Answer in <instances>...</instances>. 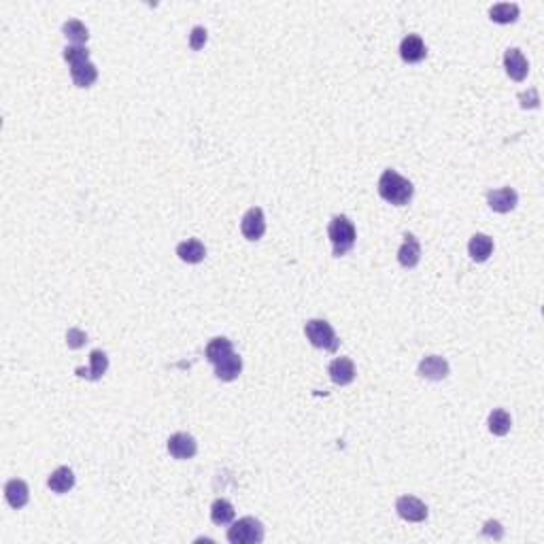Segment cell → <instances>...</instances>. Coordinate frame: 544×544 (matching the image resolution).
I'll return each mask as SVG.
<instances>
[{"mask_svg":"<svg viewBox=\"0 0 544 544\" xmlns=\"http://www.w3.org/2000/svg\"><path fill=\"white\" fill-rule=\"evenodd\" d=\"M62 32L68 41H72V45H83L87 39H90V30L83 21L79 19H68L64 21V26H62Z\"/></svg>","mask_w":544,"mask_h":544,"instance_id":"cb8c5ba5","label":"cell"},{"mask_svg":"<svg viewBox=\"0 0 544 544\" xmlns=\"http://www.w3.org/2000/svg\"><path fill=\"white\" fill-rule=\"evenodd\" d=\"M47 485L54 493H68L72 487H75V474H72L70 468L60 465L58 470H54L52 477L47 479Z\"/></svg>","mask_w":544,"mask_h":544,"instance_id":"ffe728a7","label":"cell"},{"mask_svg":"<svg viewBox=\"0 0 544 544\" xmlns=\"http://www.w3.org/2000/svg\"><path fill=\"white\" fill-rule=\"evenodd\" d=\"M400 56L404 62L408 64H417V62H421L426 56H428V47L423 43V39L419 36V34H408L402 39L400 43Z\"/></svg>","mask_w":544,"mask_h":544,"instance_id":"8fae6325","label":"cell"},{"mask_svg":"<svg viewBox=\"0 0 544 544\" xmlns=\"http://www.w3.org/2000/svg\"><path fill=\"white\" fill-rule=\"evenodd\" d=\"M304 334L311 340L313 347H317V349H324V351H336L338 349L340 340H338L334 328L328 324L326 319H311V321H306Z\"/></svg>","mask_w":544,"mask_h":544,"instance_id":"3957f363","label":"cell"},{"mask_svg":"<svg viewBox=\"0 0 544 544\" xmlns=\"http://www.w3.org/2000/svg\"><path fill=\"white\" fill-rule=\"evenodd\" d=\"M240 232L247 240H260L266 232V217H264V211L260 207H251L242 215V221H240Z\"/></svg>","mask_w":544,"mask_h":544,"instance_id":"5b68a950","label":"cell"},{"mask_svg":"<svg viewBox=\"0 0 544 544\" xmlns=\"http://www.w3.org/2000/svg\"><path fill=\"white\" fill-rule=\"evenodd\" d=\"M504 68H506V75L512 81H523L527 77V72H530V62L523 56L521 49L512 47L504 54Z\"/></svg>","mask_w":544,"mask_h":544,"instance_id":"ba28073f","label":"cell"},{"mask_svg":"<svg viewBox=\"0 0 544 544\" xmlns=\"http://www.w3.org/2000/svg\"><path fill=\"white\" fill-rule=\"evenodd\" d=\"M107 368H109V357L105 351L101 349H96L90 353V368H77L75 370V375L81 377V379H87V381H98V379H103L105 373H107Z\"/></svg>","mask_w":544,"mask_h":544,"instance_id":"7c38bea8","label":"cell"},{"mask_svg":"<svg viewBox=\"0 0 544 544\" xmlns=\"http://www.w3.org/2000/svg\"><path fill=\"white\" fill-rule=\"evenodd\" d=\"M419 377L428 381H442L449 377V362L440 355H428L419 362Z\"/></svg>","mask_w":544,"mask_h":544,"instance_id":"9c48e42d","label":"cell"},{"mask_svg":"<svg viewBox=\"0 0 544 544\" xmlns=\"http://www.w3.org/2000/svg\"><path fill=\"white\" fill-rule=\"evenodd\" d=\"M519 101H521L523 109H536L538 103H540V98H538L536 90H530V94H519Z\"/></svg>","mask_w":544,"mask_h":544,"instance_id":"f1b7e54d","label":"cell"},{"mask_svg":"<svg viewBox=\"0 0 544 544\" xmlns=\"http://www.w3.org/2000/svg\"><path fill=\"white\" fill-rule=\"evenodd\" d=\"M5 498H7V502H9L11 508H15V510L23 508V506L28 504V500H30L28 485L23 483V481H19V479L9 481V483L5 485Z\"/></svg>","mask_w":544,"mask_h":544,"instance_id":"5bb4252c","label":"cell"},{"mask_svg":"<svg viewBox=\"0 0 544 544\" xmlns=\"http://www.w3.org/2000/svg\"><path fill=\"white\" fill-rule=\"evenodd\" d=\"M207 43V30L202 26H196L189 34V47L193 49V52H198V49H202Z\"/></svg>","mask_w":544,"mask_h":544,"instance_id":"83f0119b","label":"cell"},{"mask_svg":"<svg viewBox=\"0 0 544 544\" xmlns=\"http://www.w3.org/2000/svg\"><path fill=\"white\" fill-rule=\"evenodd\" d=\"M70 77L75 81L77 87H92L98 79V68L87 60L81 64H72L70 66Z\"/></svg>","mask_w":544,"mask_h":544,"instance_id":"d6986e66","label":"cell"},{"mask_svg":"<svg viewBox=\"0 0 544 544\" xmlns=\"http://www.w3.org/2000/svg\"><path fill=\"white\" fill-rule=\"evenodd\" d=\"M395 510H398V514L404 519V521H410V523H421L428 519V506L415 496L398 498V502H395Z\"/></svg>","mask_w":544,"mask_h":544,"instance_id":"8992f818","label":"cell"},{"mask_svg":"<svg viewBox=\"0 0 544 544\" xmlns=\"http://www.w3.org/2000/svg\"><path fill=\"white\" fill-rule=\"evenodd\" d=\"M379 193L383 200H387L389 205L395 207H404L410 202V198L415 193V187L408 179H404L402 175H398L395 170L387 168L381 179H379Z\"/></svg>","mask_w":544,"mask_h":544,"instance_id":"6da1fadb","label":"cell"},{"mask_svg":"<svg viewBox=\"0 0 544 544\" xmlns=\"http://www.w3.org/2000/svg\"><path fill=\"white\" fill-rule=\"evenodd\" d=\"M328 236H330V242H332L334 255L342 258L355 247L357 230H355L353 221L347 215H336L330 221V226H328Z\"/></svg>","mask_w":544,"mask_h":544,"instance_id":"7a4b0ae2","label":"cell"},{"mask_svg":"<svg viewBox=\"0 0 544 544\" xmlns=\"http://www.w3.org/2000/svg\"><path fill=\"white\" fill-rule=\"evenodd\" d=\"M234 514H236L234 506L228 500H224V498L215 500L213 506H211V521L215 525H230L234 521Z\"/></svg>","mask_w":544,"mask_h":544,"instance_id":"7402d4cb","label":"cell"},{"mask_svg":"<svg viewBox=\"0 0 544 544\" xmlns=\"http://www.w3.org/2000/svg\"><path fill=\"white\" fill-rule=\"evenodd\" d=\"M66 342H68V347L70 349H81L83 344L87 342V334L79 328H70L66 332Z\"/></svg>","mask_w":544,"mask_h":544,"instance_id":"4316f807","label":"cell"},{"mask_svg":"<svg viewBox=\"0 0 544 544\" xmlns=\"http://www.w3.org/2000/svg\"><path fill=\"white\" fill-rule=\"evenodd\" d=\"M419 260H421V244H419L415 234H406L400 251H398V262L404 268H415L419 264Z\"/></svg>","mask_w":544,"mask_h":544,"instance_id":"9a60e30c","label":"cell"},{"mask_svg":"<svg viewBox=\"0 0 544 544\" xmlns=\"http://www.w3.org/2000/svg\"><path fill=\"white\" fill-rule=\"evenodd\" d=\"M240 373H242V359L236 353H232L226 359H221L219 364H215V375H217L219 381L230 383V381L238 379Z\"/></svg>","mask_w":544,"mask_h":544,"instance_id":"ac0fdd59","label":"cell"},{"mask_svg":"<svg viewBox=\"0 0 544 544\" xmlns=\"http://www.w3.org/2000/svg\"><path fill=\"white\" fill-rule=\"evenodd\" d=\"M489 15L496 23H512L519 17V5L514 3H498L489 9Z\"/></svg>","mask_w":544,"mask_h":544,"instance_id":"d4e9b609","label":"cell"},{"mask_svg":"<svg viewBox=\"0 0 544 544\" xmlns=\"http://www.w3.org/2000/svg\"><path fill=\"white\" fill-rule=\"evenodd\" d=\"M487 426H489V432H491L493 436H506V434L510 432L512 419H510V415H508L504 408H496V410H493V412L489 415Z\"/></svg>","mask_w":544,"mask_h":544,"instance_id":"603a6c76","label":"cell"},{"mask_svg":"<svg viewBox=\"0 0 544 544\" xmlns=\"http://www.w3.org/2000/svg\"><path fill=\"white\" fill-rule=\"evenodd\" d=\"M468 253L474 262H487L493 253V238L487 234H474L468 242Z\"/></svg>","mask_w":544,"mask_h":544,"instance_id":"e0dca14e","label":"cell"},{"mask_svg":"<svg viewBox=\"0 0 544 544\" xmlns=\"http://www.w3.org/2000/svg\"><path fill=\"white\" fill-rule=\"evenodd\" d=\"M328 375L336 385H349L355 379V364L349 357H336L328 366Z\"/></svg>","mask_w":544,"mask_h":544,"instance_id":"4fadbf2b","label":"cell"},{"mask_svg":"<svg viewBox=\"0 0 544 544\" xmlns=\"http://www.w3.org/2000/svg\"><path fill=\"white\" fill-rule=\"evenodd\" d=\"M207 359L215 366V364H219L221 359H226L228 355H232L234 353V347H232V340H228V338H224V336H217V338H213L209 344H207Z\"/></svg>","mask_w":544,"mask_h":544,"instance_id":"44dd1931","label":"cell"},{"mask_svg":"<svg viewBox=\"0 0 544 544\" xmlns=\"http://www.w3.org/2000/svg\"><path fill=\"white\" fill-rule=\"evenodd\" d=\"M264 540V525L255 516H242L228 530V542L232 544H260Z\"/></svg>","mask_w":544,"mask_h":544,"instance_id":"277c9868","label":"cell"},{"mask_svg":"<svg viewBox=\"0 0 544 544\" xmlns=\"http://www.w3.org/2000/svg\"><path fill=\"white\" fill-rule=\"evenodd\" d=\"M516 202H519V196L512 187L487 191V205L496 213H510L516 207Z\"/></svg>","mask_w":544,"mask_h":544,"instance_id":"30bf717a","label":"cell"},{"mask_svg":"<svg viewBox=\"0 0 544 544\" xmlns=\"http://www.w3.org/2000/svg\"><path fill=\"white\" fill-rule=\"evenodd\" d=\"M168 453L175 457V459H191L196 453H198V442L193 436L189 434H183V432H177L168 438Z\"/></svg>","mask_w":544,"mask_h":544,"instance_id":"52a82bcc","label":"cell"},{"mask_svg":"<svg viewBox=\"0 0 544 544\" xmlns=\"http://www.w3.org/2000/svg\"><path fill=\"white\" fill-rule=\"evenodd\" d=\"M483 534L485 536H493L496 540H500L502 538V525H500V521H487L485 523V530H483Z\"/></svg>","mask_w":544,"mask_h":544,"instance_id":"f546056e","label":"cell"},{"mask_svg":"<svg viewBox=\"0 0 544 544\" xmlns=\"http://www.w3.org/2000/svg\"><path fill=\"white\" fill-rule=\"evenodd\" d=\"M177 255L187 264H200L207 255V247L198 238H189L177 244Z\"/></svg>","mask_w":544,"mask_h":544,"instance_id":"2e32d148","label":"cell"},{"mask_svg":"<svg viewBox=\"0 0 544 544\" xmlns=\"http://www.w3.org/2000/svg\"><path fill=\"white\" fill-rule=\"evenodd\" d=\"M64 60L72 66V64H81V62H87L90 60V49L83 47V45H68L64 49Z\"/></svg>","mask_w":544,"mask_h":544,"instance_id":"484cf974","label":"cell"}]
</instances>
